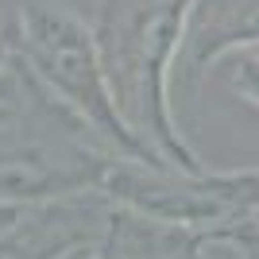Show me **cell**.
I'll return each instance as SVG.
<instances>
[{"label":"cell","instance_id":"obj_7","mask_svg":"<svg viewBox=\"0 0 259 259\" xmlns=\"http://www.w3.org/2000/svg\"><path fill=\"white\" fill-rule=\"evenodd\" d=\"M62 259H108V255H105V248H101V244H81V248L66 251Z\"/></svg>","mask_w":259,"mask_h":259},{"label":"cell","instance_id":"obj_5","mask_svg":"<svg viewBox=\"0 0 259 259\" xmlns=\"http://www.w3.org/2000/svg\"><path fill=\"white\" fill-rule=\"evenodd\" d=\"M259 47V0H194L182 47L174 58V85L194 93L225 58Z\"/></svg>","mask_w":259,"mask_h":259},{"label":"cell","instance_id":"obj_4","mask_svg":"<svg viewBox=\"0 0 259 259\" xmlns=\"http://www.w3.org/2000/svg\"><path fill=\"white\" fill-rule=\"evenodd\" d=\"M112 209L97 194L58 197L0 213V259H62L81 244H105Z\"/></svg>","mask_w":259,"mask_h":259},{"label":"cell","instance_id":"obj_6","mask_svg":"<svg viewBox=\"0 0 259 259\" xmlns=\"http://www.w3.org/2000/svg\"><path fill=\"white\" fill-rule=\"evenodd\" d=\"M221 77L228 81V89H232V97L240 105H248V108L259 112V47L225 58L221 62Z\"/></svg>","mask_w":259,"mask_h":259},{"label":"cell","instance_id":"obj_1","mask_svg":"<svg viewBox=\"0 0 259 259\" xmlns=\"http://www.w3.org/2000/svg\"><path fill=\"white\" fill-rule=\"evenodd\" d=\"M4 31L35 89L101 151L132 162H162L159 151L128 124L108 77L97 27L70 0H8Z\"/></svg>","mask_w":259,"mask_h":259},{"label":"cell","instance_id":"obj_3","mask_svg":"<svg viewBox=\"0 0 259 259\" xmlns=\"http://www.w3.org/2000/svg\"><path fill=\"white\" fill-rule=\"evenodd\" d=\"M93 194L112 213L194 236H221L259 225V166L182 170L166 162L108 159Z\"/></svg>","mask_w":259,"mask_h":259},{"label":"cell","instance_id":"obj_2","mask_svg":"<svg viewBox=\"0 0 259 259\" xmlns=\"http://www.w3.org/2000/svg\"><path fill=\"white\" fill-rule=\"evenodd\" d=\"M194 0H101V51L124 116L162 162L201 170L174 116V58Z\"/></svg>","mask_w":259,"mask_h":259}]
</instances>
